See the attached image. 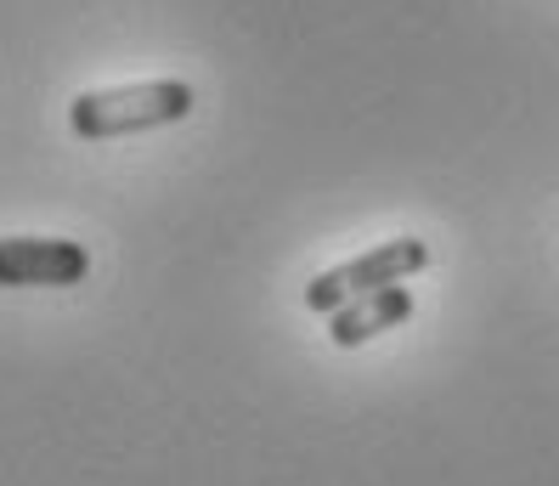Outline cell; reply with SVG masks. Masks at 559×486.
Wrapping results in <instances>:
<instances>
[{"label": "cell", "instance_id": "cell-1", "mask_svg": "<svg viewBox=\"0 0 559 486\" xmlns=\"http://www.w3.org/2000/svg\"><path fill=\"white\" fill-rule=\"evenodd\" d=\"M192 114V85L187 80H142V85H108V91H80L69 103V131L80 142H114L130 131H164Z\"/></svg>", "mask_w": 559, "mask_h": 486}, {"label": "cell", "instance_id": "cell-2", "mask_svg": "<svg viewBox=\"0 0 559 486\" xmlns=\"http://www.w3.org/2000/svg\"><path fill=\"white\" fill-rule=\"evenodd\" d=\"M424 266H430V244H424V238H384V244H373L368 254H356V261H340V266L317 272V277L306 283V311L328 317L334 306L368 295V288L418 277Z\"/></svg>", "mask_w": 559, "mask_h": 486}, {"label": "cell", "instance_id": "cell-3", "mask_svg": "<svg viewBox=\"0 0 559 486\" xmlns=\"http://www.w3.org/2000/svg\"><path fill=\"white\" fill-rule=\"evenodd\" d=\"M91 272V249L74 238H0V288H74Z\"/></svg>", "mask_w": 559, "mask_h": 486}, {"label": "cell", "instance_id": "cell-4", "mask_svg": "<svg viewBox=\"0 0 559 486\" xmlns=\"http://www.w3.org/2000/svg\"><path fill=\"white\" fill-rule=\"evenodd\" d=\"M407 317H413V288L384 283V288H368V295H356V300L328 311V340H334L340 351H356V345H368L390 329H402Z\"/></svg>", "mask_w": 559, "mask_h": 486}]
</instances>
